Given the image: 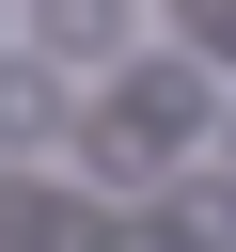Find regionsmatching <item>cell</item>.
Returning <instances> with one entry per match:
<instances>
[{
  "label": "cell",
  "mask_w": 236,
  "mask_h": 252,
  "mask_svg": "<svg viewBox=\"0 0 236 252\" xmlns=\"http://www.w3.org/2000/svg\"><path fill=\"white\" fill-rule=\"evenodd\" d=\"M189 126H205V79H189V63H173V79H126V94H110V173H157Z\"/></svg>",
  "instance_id": "cell-1"
},
{
  "label": "cell",
  "mask_w": 236,
  "mask_h": 252,
  "mask_svg": "<svg viewBox=\"0 0 236 252\" xmlns=\"http://www.w3.org/2000/svg\"><path fill=\"white\" fill-rule=\"evenodd\" d=\"M47 63H126V0H31Z\"/></svg>",
  "instance_id": "cell-2"
},
{
  "label": "cell",
  "mask_w": 236,
  "mask_h": 252,
  "mask_svg": "<svg viewBox=\"0 0 236 252\" xmlns=\"http://www.w3.org/2000/svg\"><path fill=\"white\" fill-rule=\"evenodd\" d=\"M47 110H63L47 63H0V142H47Z\"/></svg>",
  "instance_id": "cell-3"
},
{
  "label": "cell",
  "mask_w": 236,
  "mask_h": 252,
  "mask_svg": "<svg viewBox=\"0 0 236 252\" xmlns=\"http://www.w3.org/2000/svg\"><path fill=\"white\" fill-rule=\"evenodd\" d=\"M173 32H189L205 63H236V0H173Z\"/></svg>",
  "instance_id": "cell-4"
}]
</instances>
